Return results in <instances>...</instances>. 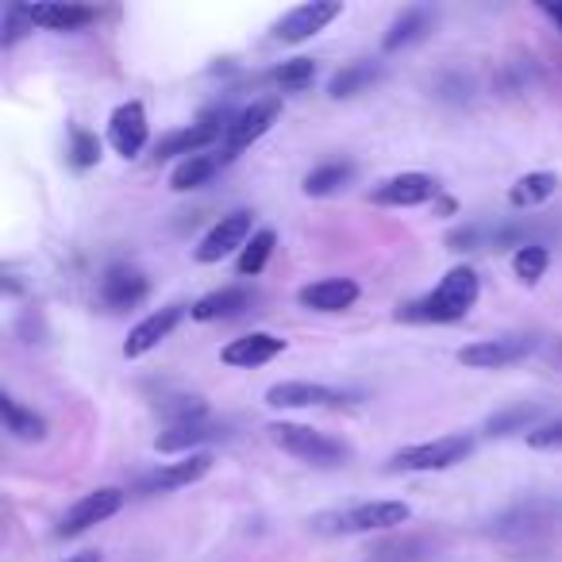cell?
<instances>
[{
  "label": "cell",
  "mask_w": 562,
  "mask_h": 562,
  "mask_svg": "<svg viewBox=\"0 0 562 562\" xmlns=\"http://www.w3.org/2000/svg\"><path fill=\"white\" fill-rule=\"evenodd\" d=\"M481 294V277L474 266H451L447 274L440 277V286L432 294L416 297V301L400 304L397 320L405 324H455L466 312L478 304Z\"/></svg>",
  "instance_id": "cell-1"
},
{
  "label": "cell",
  "mask_w": 562,
  "mask_h": 562,
  "mask_svg": "<svg viewBox=\"0 0 562 562\" xmlns=\"http://www.w3.org/2000/svg\"><path fill=\"white\" fill-rule=\"evenodd\" d=\"M412 521L408 501H362V505L332 509L312 516V531L324 536H367V531H390Z\"/></svg>",
  "instance_id": "cell-2"
},
{
  "label": "cell",
  "mask_w": 562,
  "mask_h": 562,
  "mask_svg": "<svg viewBox=\"0 0 562 562\" xmlns=\"http://www.w3.org/2000/svg\"><path fill=\"white\" fill-rule=\"evenodd\" d=\"M266 432H270V440H274L277 447L286 451V455L301 458V463H309V466H343L350 458L347 443L332 440V435L316 432V428L277 420V425H270Z\"/></svg>",
  "instance_id": "cell-3"
},
{
  "label": "cell",
  "mask_w": 562,
  "mask_h": 562,
  "mask_svg": "<svg viewBox=\"0 0 562 562\" xmlns=\"http://www.w3.org/2000/svg\"><path fill=\"white\" fill-rule=\"evenodd\" d=\"M474 455V435H440V440L428 443H412V447L397 451L390 458V470H405V474H440L451 466L466 463Z\"/></svg>",
  "instance_id": "cell-4"
},
{
  "label": "cell",
  "mask_w": 562,
  "mask_h": 562,
  "mask_svg": "<svg viewBox=\"0 0 562 562\" xmlns=\"http://www.w3.org/2000/svg\"><path fill=\"white\" fill-rule=\"evenodd\" d=\"M536 350H539V335L513 332V335H493V339L466 343L455 359L463 362L466 370H505V367H516V362L531 359Z\"/></svg>",
  "instance_id": "cell-5"
},
{
  "label": "cell",
  "mask_w": 562,
  "mask_h": 562,
  "mask_svg": "<svg viewBox=\"0 0 562 562\" xmlns=\"http://www.w3.org/2000/svg\"><path fill=\"white\" fill-rule=\"evenodd\" d=\"M251 228H254V213H247V208H243V213H228L224 220H216L213 228L204 231V239L196 243L193 259L201 262V266H213V262L243 251V247L251 243V236H254Z\"/></svg>",
  "instance_id": "cell-6"
},
{
  "label": "cell",
  "mask_w": 562,
  "mask_h": 562,
  "mask_svg": "<svg viewBox=\"0 0 562 562\" xmlns=\"http://www.w3.org/2000/svg\"><path fill=\"white\" fill-rule=\"evenodd\" d=\"M123 509V489L116 486H100L85 498H77L74 505L65 509V516L58 521V536L62 539H74L82 531H89L93 524H105L108 516H116Z\"/></svg>",
  "instance_id": "cell-7"
},
{
  "label": "cell",
  "mask_w": 562,
  "mask_h": 562,
  "mask_svg": "<svg viewBox=\"0 0 562 562\" xmlns=\"http://www.w3.org/2000/svg\"><path fill=\"white\" fill-rule=\"evenodd\" d=\"M343 16V4L339 0H309V4H297V9H289L286 16L277 20L274 24V39L277 43H304V39H312V35H320L324 32L332 20H339Z\"/></svg>",
  "instance_id": "cell-8"
},
{
  "label": "cell",
  "mask_w": 562,
  "mask_h": 562,
  "mask_svg": "<svg viewBox=\"0 0 562 562\" xmlns=\"http://www.w3.org/2000/svg\"><path fill=\"white\" fill-rule=\"evenodd\" d=\"M208 470H213V455L196 451V455H186L178 463H163L155 470H147L135 481V493H143V498H151V493H174V489H186L193 481L208 478Z\"/></svg>",
  "instance_id": "cell-9"
},
{
  "label": "cell",
  "mask_w": 562,
  "mask_h": 562,
  "mask_svg": "<svg viewBox=\"0 0 562 562\" xmlns=\"http://www.w3.org/2000/svg\"><path fill=\"white\" fill-rule=\"evenodd\" d=\"M97 294H100V304H105V309L128 312V309H135V304L147 301L151 282L143 270L128 266V262H116V266H108L105 274H100Z\"/></svg>",
  "instance_id": "cell-10"
},
{
  "label": "cell",
  "mask_w": 562,
  "mask_h": 562,
  "mask_svg": "<svg viewBox=\"0 0 562 562\" xmlns=\"http://www.w3.org/2000/svg\"><path fill=\"white\" fill-rule=\"evenodd\" d=\"M151 139V123H147V108L139 100H123L120 108H112L108 116V143L120 158H139Z\"/></svg>",
  "instance_id": "cell-11"
},
{
  "label": "cell",
  "mask_w": 562,
  "mask_h": 562,
  "mask_svg": "<svg viewBox=\"0 0 562 562\" xmlns=\"http://www.w3.org/2000/svg\"><path fill=\"white\" fill-rule=\"evenodd\" d=\"M440 196V186H435L432 174L408 170V174H393L382 186L370 193V201L382 204V208H416V204H428Z\"/></svg>",
  "instance_id": "cell-12"
},
{
  "label": "cell",
  "mask_w": 562,
  "mask_h": 562,
  "mask_svg": "<svg viewBox=\"0 0 562 562\" xmlns=\"http://www.w3.org/2000/svg\"><path fill=\"white\" fill-rule=\"evenodd\" d=\"M350 400H355V393L332 390V385H320V382H277L266 390L270 408H335V405H350Z\"/></svg>",
  "instance_id": "cell-13"
},
{
  "label": "cell",
  "mask_w": 562,
  "mask_h": 562,
  "mask_svg": "<svg viewBox=\"0 0 562 562\" xmlns=\"http://www.w3.org/2000/svg\"><path fill=\"white\" fill-rule=\"evenodd\" d=\"M277 116H282V100H277V97L251 100L247 108H239L236 123H231L228 135H224V147H228L231 155H239V151L251 147V143H259V139L274 128Z\"/></svg>",
  "instance_id": "cell-14"
},
{
  "label": "cell",
  "mask_w": 562,
  "mask_h": 562,
  "mask_svg": "<svg viewBox=\"0 0 562 562\" xmlns=\"http://www.w3.org/2000/svg\"><path fill=\"white\" fill-rule=\"evenodd\" d=\"M181 316H186L181 304H163V309L147 312V316L128 332V339H123V359H143V355H151V350L181 324Z\"/></svg>",
  "instance_id": "cell-15"
},
{
  "label": "cell",
  "mask_w": 562,
  "mask_h": 562,
  "mask_svg": "<svg viewBox=\"0 0 562 562\" xmlns=\"http://www.w3.org/2000/svg\"><path fill=\"white\" fill-rule=\"evenodd\" d=\"M286 350V339L282 335H270V332H247L239 339L224 343L220 347V362L224 367H236V370H251V367H266L270 359H277Z\"/></svg>",
  "instance_id": "cell-16"
},
{
  "label": "cell",
  "mask_w": 562,
  "mask_h": 562,
  "mask_svg": "<svg viewBox=\"0 0 562 562\" xmlns=\"http://www.w3.org/2000/svg\"><path fill=\"white\" fill-rule=\"evenodd\" d=\"M355 301H359V282L350 277H320L297 289V304L312 312H347Z\"/></svg>",
  "instance_id": "cell-17"
},
{
  "label": "cell",
  "mask_w": 562,
  "mask_h": 562,
  "mask_svg": "<svg viewBox=\"0 0 562 562\" xmlns=\"http://www.w3.org/2000/svg\"><path fill=\"white\" fill-rule=\"evenodd\" d=\"M220 143V131L216 128H204V123H189V128H178V131H166L163 139L155 143V163H170V158H193V155H204V151H213ZM224 147V143H220Z\"/></svg>",
  "instance_id": "cell-18"
},
{
  "label": "cell",
  "mask_w": 562,
  "mask_h": 562,
  "mask_svg": "<svg viewBox=\"0 0 562 562\" xmlns=\"http://www.w3.org/2000/svg\"><path fill=\"white\" fill-rule=\"evenodd\" d=\"M228 425H220V420H196V425H181V428H166L163 435L155 440V447L163 451V455H196L193 447H204V443H220L228 440Z\"/></svg>",
  "instance_id": "cell-19"
},
{
  "label": "cell",
  "mask_w": 562,
  "mask_h": 562,
  "mask_svg": "<svg viewBox=\"0 0 562 562\" xmlns=\"http://www.w3.org/2000/svg\"><path fill=\"white\" fill-rule=\"evenodd\" d=\"M231 158H236V155H231L228 147H216V151H204V155L186 158V163L174 166L170 189H174V193H193V189L208 186V181H213L216 174H220L224 166L231 163Z\"/></svg>",
  "instance_id": "cell-20"
},
{
  "label": "cell",
  "mask_w": 562,
  "mask_h": 562,
  "mask_svg": "<svg viewBox=\"0 0 562 562\" xmlns=\"http://www.w3.org/2000/svg\"><path fill=\"white\" fill-rule=\"evenodd\" d=\"M27 16L35 27H47V32H82L93 20L100 16L97 9H85V4H62V0H47V4H24Z\"/></svg>",
  "instance_id": "cell-21"
},
{
  "label": "cell",
  "mask_w": 562,
  "mask_h": 562,
  "mask_svg": "<svg viewBox=\"0 0 562 562\" xmlns=\"http://www.w3.org/2000/svg\"><path fill=\"white\" fill-rule=\"evenodd\" d=\"M254 304V294L247 286H228V289H216V294H204L201 301L189 309V316L196 324H213V320H231L239 312H247Z\"/></svg>",
  "instance_id": "cell-22"
},
{
  "label": "cell",
  "mask_w": 562,
  "mask_h": 562,
  "mask_svg": "<svg viewBox=\"0 0 562 562\" xmlns=\"http://www.w3.org/2000/svg\"><path fill=\"white\" fill-rule=\"evenodd\" d=\"M378 77H382V62H374V58H355V62L339 65V70L332 74V82H327V97L332 100L359 97V93L370 89Z\"/></svg>",
  "instance_id": "cell-23"
},
{
  "label": "cell",
  "mask_w": 562,
  "mask_h": 562,
  "mask_svg": "<svg viewBox=\"0 0 562 562\" xmlns=\"http://www.w3.org/2000/svg\"><path fill=\"white\" fill-rule=\"evenodd\" d=\"M432 27H435V12L432 9H405L390 24V32H385L382 50H385V55H393V50H400V47H412V43L425 39Z\"/></svg>",
  "instance_id": "cell-24"
},
{
  "label": "cell",
  "mask_w": 562,
  "mask_h": 562,
  "mask_svg": "<svg viewBox=\"0 0 562 562\" xmlns=\"http://www.w3.org/2000/svg\"><path fill=\"white\" fill-rule=\"evenodd\" d=\"M0 412H4V428H9L16 440H24V443H43L47 440V420H43L35 408H27V405H20L12 393H4L0 397Z\"/></svg>",
  "instance_id": "cell-25"
},
{
  "label": "cell",
  "mask_w": 562,
  "mask_h": 562,
  "mask_svg": "<svg viewBox=\"0 0 562 562\" xmlns=\"http://www.w3.org/2000/svg\"><path fill=\"white\" fill-rule=\"evenodd\" d=\"M554 193H559V174L531 170V174H524V178L513 181V189H509V204H513V208H539V204H547Z\"/></svg>",
  "instance_id": "cell-26"
},
{
  "label": "cell",
  "mask_w": 562,
  "mask_h": 562,
  "mask_svg": "<svg viewBox=\"0 0 562 562\" xmlns=\"http://www.w3.org/2000/svg\"><path fill=\"white\" fill-rule=\"evenodd\" d=\"M355 181V163L350 158H332V163H320L316 170L304 178V196H332L339 189H347Z\"/></svg>",
  "instance_id": "cell-27"
},
{
  "label": "cell",
  "mask_w": 562,
  "mask_h": 562,
  "mask_svg": "<svg viewBox=\"0 0 562 562\" xmlns=\"http://www.w3.org/2000/svg\"><path fill=\"white\" fill-rule=\"evenodd\" d=\"M539 416H543V405H509L501 408V412H493L486 420V435H493V440H505V435L513 432H531V425H536Z\"/></svg>",
  "instance_id": "cell-28"
},
{
  "label": "cell",
  "mask_w": 562,
  "mask_h": 562,
  "mask_svg": "<svg viewBox=\"0 0 562 562\" xmlns=\"http://www.w3.org/2000/svg\"><path fill=\"white\" fill-rule=\"evenodd\" d=\"M155 412L166 420V428H181V425H196V420H208V405L196 393H178V397H166L155 405Z\"/></svg>",
  "instance_id": "cell-29"
},
{
  "label": "cell",
  "mask_w": 562,
  "mask_h": 562,
  "mask_svg": "<svg viewBox=\"0 0 562 562\" xmlns=\"http://www.w3.org/2000/svg\"><path fill=\"white\" fill-rule=\"evenodd\" d=\"M551 266V247L539 239V243H524L521 251H513V274L521 277L524 286H539V277Z\"/></svg>",
  "instance_id": "cell-30"
},
{
  "label": "cell",
  "mask_w": 562,
  "mask_h": 562,
  "mask_svg": "<svg viewBox=\"0 0 562 562\" xmlns=\"http://www.w3.org/2000/svg\"><path fill=\"white\" fill-rule=\"evenodd\" d=\"M274 243H277V236H274V231H270V228L254 231L251 243H247L243 251H239V262H236L239 277H259L262 270H266L270 254H274Z\"/></svg>",
  "instance_id": "cell-31"
},
{
  "label": "cell",
  "mask_w": 562,
  "mask_h": 562,
  "mask_svg": "<svg viewBox=\"0 0 562 562\" xmlns=\"http://www.w3.org/2000/svg\"><path fill=\"white\" fill-rule=\"evenodd\" d=\"M312 77H316V62H312V58H289V62H282V65H274V70H270V82H274L277 89H286V93L309 89Z\"/></svg>",
  "instance_id": "cell-32"
},
{
  "label": "cell",
  "mask_w": 562,
  "mask_h": 562,
  "mask_svg": "<svg viewBox=\"0 0 562 562\" xmlns=\"http://www.w3.org/2000/svg\"><path fill=\"white\" fill-rule=\"evenodd\" d=\"M100 163V139L85 128H70V166L74 170H93Z\"/></svg>",
  "instance_id": "cell-33"
},
{
  "label": "cell",
  "mask_w": 562,
  "mask_h": 562,
  "mask_svg": "<svg viewBox=\"0 0 562 562\" xmlns=\"http://www.w3.org/2000/svg\"><path fill=\"white\" fill-rule=\"evenodd\" d=\"M32 27L35 24H32V16H27L24 4H9V9H4V24H0V47L12 50L24 35H32Z\"/></svg>",
  "instance_id": "cell-34"
},
{
  "label": "cell",
  "mask_w": 562,
  "mask_h": 562,
  "mask_svg": "<svg viewBox=\"0 0 562 562\" xmlns=\"http://www.w3.org/2000/svg\"><path fill=\"white\" fill-rule=\"evenodd\" d=\"M528 447L531 451H562V416L551 425H539L528 432Z\"/></svg>",
  "instance_id": "cell-35"
},
{
  "label": "cell",
  "mask_w": 562,
  "mask_h": 562,
  "mask_svg": "<svg viewBox=\"0 0 562 562\" xmlns=\"http://www.w3.org/2000/svg\"><path fill=\"white\" fill-rule=\"evenodd\" d=\"M481 236H486V231H481L478 224H466V228L451 231L447 247H451V251H474V247H481Z\"/></svg>",
  "instance_id": "cell-36"
},
{
  "label": "cell",
  "mask_w": 562,
  "mask_h": 562,
  "mask_svg": "<svg viewBox=\"0 0 562 562\" xmlns=\"http://www.w3.org/2000/svg\"><path fill=\"white\" fill-rule=\"evenodd\" d=\"M539 12H543V16L562 32V0H539Z\"/></svg>",
  "instance_id": "cell-37"
},
{
  "label": "cell",
  "mask_w": 562,
  "mask_h": 562,
  "mask_svg": "<svg viewBox=\"0 0 562 562\" xmlns=\"http://www.w3.org/2000/svg\"><path fill=\"white\" fill-rule=\"evenodd\" d=\"M65 562H100L97 551H85V554H74V559H65Z\"/></svg>",
  "instance_id": "cell-38"
}]
</instances>
